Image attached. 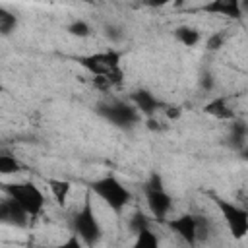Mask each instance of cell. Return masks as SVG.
I'll return each instance as SVG.
<instances>
[{"label": "cell", "mask_w": 248, "mask_h": 248, "mask_svg": "<svg viewBox=\"0 0 248 248\" xmlns=\"http://www.w3.org/2000/svg\"><path fill=\"white\" fill-rule=\"evenodd\" d=\"M120 58H122V52L120 50L108 48V50L87 54V56H78L76 60L89 74L107 78L112 83V87H114V85L122 83V79H124V72L120 68Z\"/></svg>", "instance_id": "cell-1"}, {"label": "cell", "mask_w": 248, "mask_h": 248, "mask_svg": "<svg viewBox=\"0 0 248 248\" xmlns=\"http://www.w3.org/2000/svg\"><path fill=\"white\" fill-rule=\"evenodd\" d=\"M2 192H4V196H8L14 202H17L27 211L31 221L39 219V215L43 213V209L46 205V198H45L43 190L31 180H25V182H4L2 184Z\"/></svg>", "instance_id": "cell-2"}, {"label": "cell", "mask_w": 248, "mask_h": 248, "mask_svg": "<svg viewBox=\"0 0 248 248\" xmlns=\"http://www.w3.org/2000/svg\"><path fill=\"white\" fill-rule=\"evenodd\" d=\"M72 231L87 248L97 246V242L103 236L101 225H99L97 215L93 211V202H91V192L89 190L85 194V200H83L81 207L72 217Z\"/></svg>", "instance_id": "cell-3"}, {"label": "cell", "mask_w": 248, "mask_h": 248, "mask_svg": "<svg viewBox=\"0 0 248 248\" xmlns=\"http://www.w3.org/2000/svg\"><path fill=\"white\" fill-rule=\"evenodd\" d=\"M91 194L101 198L114 213H120L130 202H132V192L112 174H107L99 180H93L87 188Z\"/></svg>", "instance_id": "cell-4"}, {"label": "cell", "mask_w": 248, "mask_h": 248, "mask_svg": "<svg viewBox=\"0 0 248 248\" xmlns=\"http://www.w3.org/2000/svg\"><path fill=\"white\" fill-rule=\"evenodd\" d=\"M143 196H145V202H147V207H149L153 219L159 223H165L172 209V198L165 192L163 178L159 172L149 174V178L143 184Z\"/></svg>", "instance_id": "cell-5"}, {"label": "cell", "mask_w": 248, "mask_h": 248, "mask_svg": "<svg viewBox=\"0 0 248 248\" xmlns=\"http://www.w3.org/2000/svg\"><path fill=\"white\" fill-rule=\"evenodd\" d=\"M215 207L221 211L223 221L231 232V236L234 240H242L248 234V209H244L242 205L229 202L221 196H211Z\"/></svg>", "instance_id": "cell-6"}, {"label": "cell", "mask_w": 248, "mask_h": 248, "mask_svg": "<svg viewBox=\"0 0 248 248\" xmlns=\"http://www.w3.org/2000/svg\"><path fill=\"white\" fill-rule=\"evenodd\" d=\"M99 114L103 118H107L110 124L120 126V128H130V126L138 124L140 118H141L140 110L134 105H126V103H118V101L101 105L99 107Z\"/></svg>", "instance_id": "cell-7"}, {"label": "cell", "mask_w": 248, "mask_h": 248, "mask_svg": "<svg viewBox=\"0 0 248 248\" xmlns=\"http://www.w3.org/2000/svg\"><path fill=\"white\" fill-rule=\"evenodd\" d=\"M165 225L178 236L182 238L188 246H196L198 244V219L192 213H182L178 217L167 219Z\"/></svg>", "instance_id": "cell-8"}, {"label": "cell", "mask_w": 248, "mask_h": 248, "mask_svg": "<svg viewBox=\"0 0 248 248\" xmlns=\"http://www.w3.org/2000/svg\"><path fill=\"white\" fill-rule=\"evenodd\" d=\"M0 221L4 225H12V227H17V229H23V227L29 225L31 217L27 215V211L17 202H14L12 198L4 196L2 202H0Z\"/></svg>", "instance_id": "cell-9"}, {"label": "cell", "mask_w": 248, "mask_h": 248, "mask_svg": "<svg viewBox=\"0 0 248 248\" xmlns=\"http://www.w3.org/2000/svg\"><path fill=\"white\" fill-rule=\"evenodd\" d=\"M130 101H132L134 107L140 110V114H143V116H147V118H153V114L157 112V108L163 107V105L159 103V99H157L153 93L145 91V89L134 91V93L130 95Z\"/></svg>", "instance_id": "cell-10"}, {"label": "cell", "mask_w": 248, "mask_h": 248, "mask_svg": "<svg viewBox=\"0 0 248 248\" xmlns=\"http://www.w3.org/2000/svg\"><path fill=\"white\" fill-rule=\"evenodd\" d=\"M200 10L209 12V14H221L227 17H240L242 16V6L236 0H215V2L203 4Z\"/></svg>", "instance_id": "cell-11"}, {"label": "cell", "mask_w": 248, "mask_h": 248, "mask_svg": "<svg viewBox=\"0 0 248 248\" xmlns=\"http://www.w3.org/2000/svg\"><path fill=\"white\" fill-rule=\"evenodd\" d=\"M203 112L217 120H234V110L227 105V97H215L203 107Z\"/></svg>", "instance_id": "cell-12"}, {"label": "cell", "mask_w": 248, "mask_h": 248, "mask_svg": "<svg viewBox=\"0 0 248 248\" xmlns=\"http://www.w3.org/2000/svg\"><path fill=\"white\" fill-rule=\"evenodd\" d=\"M46 184H48V190H50V194H52L54 202H56L60 207H64V205H66V202H68V196H70L72 184H70L68 180H60V178H48V180H46Z\"/></svg>", "instance_id": "cell-13"}, {"label": "cell", "mask_w": 248, "mask_h": 248, "mask_svg": "<svg viewBox=\"0 0 248 248\" xmlns=\"http://www.w3.org/2000/svg\"><path fill=\"white\" fill-rule=\"evenodd\" d=\"M229 140H231V145H232L234 149L242 151L244 145L248 143V128H246V124H244V122H238V120H232Z\"/></svg>", "instance_id": "cell-14"}, {"label": "cell", "mask_w": 248, "mask_h": 248, "mask_svg": "<svg viewBox=\"0 0 248 248\" xmlns=\"http://www.w3.org/2000/svg\"><path fill=\"white\" fill-rule=\"evenodd\" d=\"M130 248H161L159 236L147 227V229H143V231H140L136 234V238H134V242H132Z\"/></svg>", "instance_id": "cell-15"}, {"label": "cell", "mask_w": 248, "mask_h": 248, "mask_svg": "<svg viewBox=\"0 0 248 248\" xmlns=\"http://www.w3.org/2000/svg\"><path fill=\"white\" fill-rule=\"evenodd\" d=\"M174 37H176L182 45H186V46H194V45L200 43V31L194 29V27H188V25H180V27H176Z\"/></svg>", "instance_id": "cell-16"}, {"label": "cell", "mask_w": 248, "mask_h": 248, "mask_svg": "<svg viewBox=\"0 0 248 248\" xmlns=\"http://www.w3.org/2000/svg\"><path fill=\"white\" fill-rule=\"evenodd\" d=\"M21 170H23V165L14 155H8V153H2L0 155V174L8 176V174L21 172Z\"/></svg>", "instance_id": "cell-17"}, {"label": "cell", "mask_w": 248, "mask_h": 248, "mask_svg": "<svg viewBox=\"0 0 248 248\" xmlns=\"http://www.w3.org/2000/svg\"><path fill=\"white\" fill-rule=\"evenodd\" d=\"M17 25V19L14 14H10L8 10H0V33L2 35H10Z\"/></svg>", "instance_id": "cell-18"}, {"label": "cell", "mask_w": 248, "mask_h": 248, "mask_svg": "<svg viewBox=\"0 0 248 248\" xmlns=\"http://www.w3.org/2000/svg\"><path fill=\"white\" fill-rule=\"evenodd\" d=\"M149 227V219L141 213V211H134V215L130 217V221H128V229L134 232V234H138L140 231H143V229H147Z\"/></svg>", "instance_id": "cell-19"}, {"label": "cell", "mask_w": 248, "mask_h": 248, "mask_svg": "<svg viewBox=\"0 0 248 248\" xmlns=\"http://www.w3.org/2000/svg\"><path fill=\"white\" fill-rule=\"evenodd\" d=\"M68 33L70 35H76V37H87L91 33V27L83 21V19H76L68 25Z\"/></svg>", "instance_id": "cell-20"}, {"label": "cell", "mask_w": 248, "mask_h": 248, "mask_svg": "<svg viewBox=\"0 0 248 248\" xmlns=\"http://www.w3.org/2000/svg\"><path fill=\"white\" fill-rule=\"evenodd\" d=\"M37 248H83V242L76 236V234H70L64 242L60 244H54V246H37Z\"/></svg>", "instance_id": "cell-21"}, {"label": "cell", "mask_w": 248, "mask_h": 248, "mask_svg": "<svg viewBox=\"0 0 248 248\" xmlns=\"http://www.w3.org/2000/svg\"><path fill=\"white\" fill-rule=\"evenodd\" d=\"M223 41H225L223 33H213V35L207 39L205 46H207V50H217V48H221V46H223Z\"/></svg>", "instance_id": "cell-22"}, {"label": "cell", "mask_w": 248, "mask_h": 248, "mask_svg": "<svg viewBox=\"0 0 248 248\" xmlns=\"http://www.w3.org/2000/svg\"><path fill=\"white\" fill-rule=\"evenodd\" d=\"M180 114H182V110H180L178 107H170V105H169V107H165V116H167V118L176 120Z\"/></svg>", "instance_id": "cell-23"}, {"label": "cell", "mask_w": 248, "mask_h": 248, "mask_svg": "<svg viewBox=\"0 0 248 248\" xmlns=\"http://www.w3.org/2000/svg\"><path fill=\"white\" fill-rule=\"evenodd\" d=\"M240 155H242V159H244V161H248V143L244 145V149L240 151Z\"/></svg>", "instance_id": "cell-24"}]
</instances>
